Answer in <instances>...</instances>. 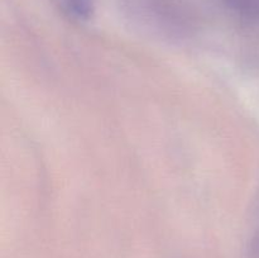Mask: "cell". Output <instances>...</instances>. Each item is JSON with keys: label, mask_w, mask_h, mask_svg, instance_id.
Returning a JSON list of instances; mask_svg holds the SVG:
<instances>
[{"label": "cell", "mask_w": 259, "mask_h": 258, "mask_svg": "<svg viewBox=\"0 0 259 258\" xmlns=\"http://www.w3.org/2000/svg\"><path fill=\"white\" fill-rule=\"evenodd\" d=\"M60 9L71 19L86 22L95 12V0H56Z\"/></svg>", "instance_id": "1"}, {"label": "cell", "mask_w": 259, "mask_h": 258, "mask_svg": "<svg viewBox=\"0 0 259 258\" xmlns=\"http://www.w3.org/2000/svg\"><path fill=\"white\" fill-rule=\"evenodd\" d=\"M237 14L248 19L259 20V0H223Z\"/></svg>", "instance_id": "2"}]
</instances>
